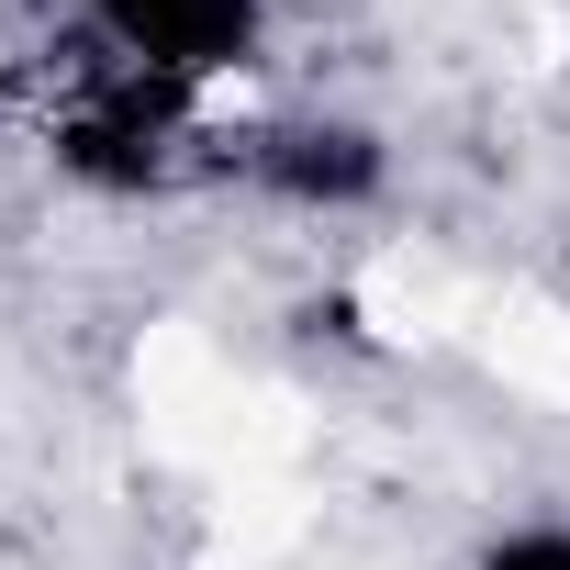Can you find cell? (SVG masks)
Segmentation results:
<instances>
[{
  "mask_svg": "<svg viewBox=\"0 0 570 570\" xmlns=\"http://www.w3.org/2000/svg\"><path fill=\"white\" fill-rule=\"evenodd\" d=\"M257 168H268L279 190H303V202H358V190L381 179V146H370L358 124H292V135L257 146Z\"/></svg>",
  "mask_w": 570,
  "mask_h": 570,
  "instance_id": "cell-2",
  "label": "cell"
},
{
  "mask_svg": "<svg viewBox=\"0 0 570 570\" xmlns=\"http://www.w3.org/2000/svg\"><path fill=\"white\" fill-rule=\"evenodd\" d=\"M79 12L135 79H168V90L246 68L257 35H268V0H79Z\"/></svg>",
  "mask_w": 570,
  "mask_h": 570,
  "instance_id": "cell-1",
  "label": "cell"
},
{
  "mask_svg": "<svg viewBox=\"0 0 570 570\" xmlns=\"http://www.w3.org/2000/svg\"><path fill=\"white\" fill-rule=\"evenodd\" d=\"M481 570H570V525H514V537H492Z\"/></svg>",
  "mask_w": 570,
  "mask_h": 570,
  "instance_id": "cell-3",
  "label": "cell"
}]
</instances>
